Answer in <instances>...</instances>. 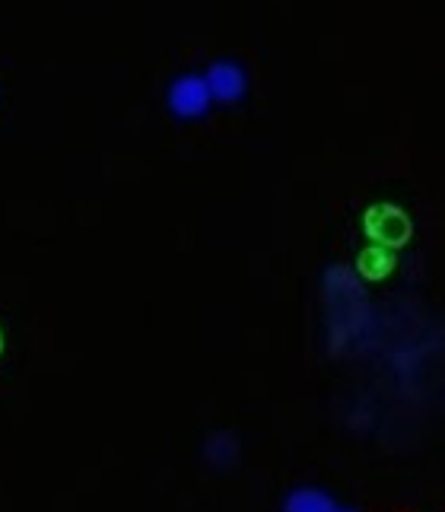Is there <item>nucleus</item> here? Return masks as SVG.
Masks as SVG:
<instances>
[{"label": "nucleus", "instance_id": "5", "mask_svg": "<svg viewBox=\"0 0 445 512\" xmlns=\"http://www.w3.org/2000/svg\"><path fill=\"white\" fill-rule=\"evenodd\" d=\"M337 509H341V503L325 487H312V484L293 487L280 503V512H337Z\"/></svg>", "mask_w": 445, "mask_h": 512}, {"label": "nucleus", "instance_id": "4", "mask_svg": "<svg viewBox=\"0 0 445 512\" xmlns=\"http://www.w3.org/2000/svg\"><path fill=\"white\" fill-rule=\"evenodd\" d=\"M201 455L204 462L213 468V471H229L239 465V455H242V443L236 433L229 430H213L207 433L204 446H201Z\"/></svg>", "mask_w": 445, "mask_h": 512}, {"label": "nucleus", "instance_id": "2", "mask_svg": "<svg viewBox=\"0 0 445 512\" xmlns=\"http://www.w3.org/2000/svg\"><path fill=\"white\" fill-rule=\"evenodd\" d=\"M366 233L379 245H385V249H391V245H404L411 239V220H407L404 210L398 207L376 204V207H369V214H366Z\"/></svg>", "mask_w": 445, "mask_h": 512}, {"label": "nucleus", "instance_id": "3", "mask_svg": "<svg viewBox=\"0 0 445 512\" xmlns=\"http://www.w3.org/2000/svg\"><path fill=\"white\" fill-rule=\"evenodd\" d=\"M204 77L213 93V102H239L248 90V74L236 61H213Z\"/></svg>", "mask_w": 445, "mask_h": 512}, {"label": "nucleus", "instance_id": "6", "mask_svg": "<svg viewBox=\"0 0 445 512\" xmlns=\"http://www.w3.org/2000/svg\"><path fill=\"white\" fill-rule=\"evenodd\" d=\"M391 264H395V255H391L385 245H376V249H366L363 252V261L360 268L369 274V277H385L391 271Z\"/></svg>", "mask_w": 445, "mask_h": 512}, {"label": "nucleus", "instance_id": "7", "mask_svg": "<svg viewBox=\"0 0 445 512\" xmlns=\"http://www.w3.org/2000/svg\"><path fill=\"white\" fill-rule=\"evenodd\" d=\"M337 512H360V509H353V506H344V503H341V509H337Z\"/></svg>", "mask_w": 445, "mask_h": 512}, {"label": "nucleus", "instance_id": "1", "mask_svg": "<svg viewBox=\"0 0 445 512\" xmlns=\"http://www.w3.org/2000/svg\"><path fill=\"white\" fill-rule=\"evenodd\" d=\"M210 102H213V93L207 86V77L201 74H182L169 83L166 105L175 118H182V121L204 118L210 112Z\"/></svg>", "mask_w": 445, "mask_h": 512}]
</instances>
